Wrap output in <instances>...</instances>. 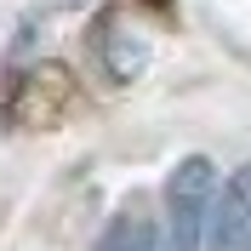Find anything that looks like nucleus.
Returning <instances> with one entry per match:
<instances>
[{
    "label": "nucleus",
    "mask_w": 251,
    "mask_h": 251,
    "mask_svg": "<svg viewBox=\"0 0 251 251\" xmlns=\"http://www.w3.org/2000/svg\"><path fill=\"white\" fill-rule=\"evenodd\" d=\"M217 166L205 154L177 160L166 177V246L172 251H200L211 240V211H217Z\"/></svg>",
    "instance_id": "obj_1"
},
{
    "label": "nucleus",
    "mask_w": 251,
    "mask_h": 251,
    "mask_svg": "<svg viewBox=\"0 0 251 251\" xmlns=\"http://www.w3.org/2000/svg\"><path fill=\"white\" fill-rule=\"evenodd\" d=\"M97 251H172V246L160 240V228L149 217H114L109 234L97 240Z\"/></svg>",
    "instance_id": "obj_3"
},
{
    "label": "nucleus",
    "mask_w": 251,
    "mask_h": 251,
    "mask_svg": "<svg viewBox=\"0 0 251 251\" xmlns=\"http://www.w3.org/2000/svg\"><path fill=\"white\" fill-rule=\"evenodd\" d=\"M211 251H251V166H240L217 194L211 211Z\"/></svg>",
    "instance_id": "obj_2"
}]
</instances>
